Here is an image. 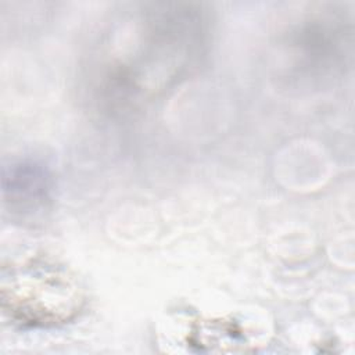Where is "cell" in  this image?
<instances>
[{
    "label": "cell",
    "instance_id": "obj_1",
    "mask_svg": "<svg viewBox=\"0 0 355 355\" xmlns=\"http://www.w3.org/2000/svg\"><path fill=\"white\" fill-rule=\"evenodd\" d=\"M100 93L112 110H129L187 75L201 60L208 18L197 3H148L111 32Z\"/></svg>",
    "mask_w": 355,
    "mask_h": 355
},
{
    "label": "cell",
    "instance_id": "obj_4",
    "mask_svg": "<svg viewBox=\"0 0 355 355\" xmlns=\"http://www.w3.org/2000/svg\"><path fill=\"white\" fill-rule=\"evenodd\" d=\"M53 180L49 171L32 161L11 165L3 176L6 207L21 216H35L51 201Z\"/></svg>",
    "mask_w": 355,
    "mask_h": 355
},
{
    "label": "cell",
    "instance_id": "obj_5",
    "mask_svg": "<svg viewBox=\"0 0 355 355\" xmlns=\"http://www.w3.org/2000/svg\"><path fill=\"white\" fill-rule=\"evenodd\" d=\"M191 345H198L200 351H230V352H244L250 345L243 330L234 324L225 320L218 322H202L191 333L189 340Z\"/></svg>",
    "mask_w": 355,
    "mask_h": 355
},
{
    "label": "cell",
    "instance_id": "obj_2",
    "mask_svg": "<svg viewBox=\"0 0 355 355\" xmlns=\"http://www.w3.org/2000/svg\"><path fill=\"white\" fill-rule=\"evenodd\" d=\"M85 302L78 280L55 263L32 259L1 282V308L8 319L24 329H49L72 320Z\"/></svg>",
    "mask_w": 355,
    "mask_h": 355
},
{
    "label": "cell",
    "instance_id": "obj_3",
    "mask_svg": "<svg viewBox=\"0 0 355 355\" xmlns=\"http://www.w3.org/2000/svg\"><path fill=\"white\" fill-rule=\"evenodd\" d=\"M344 10L330 7L311 15L294 32L300 62L316 72L334 73L352 57V19Z\"/></svg>",
    "mask_w": 355,
    "mask_h": 355
}]
</instances>
